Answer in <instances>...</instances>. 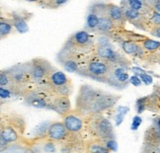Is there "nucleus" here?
Returning a JSON list of instances; mask_svg holds the SVG:
<instances>
[{
    "label": "nucleus",
    "instance_id": "obj_1",
    "mask_svg": "<svg viewBox=\"0 0 160 153\" xmlns=\"http://www.w3.org/2000/svg\"><path fill=\"white\" fill-rule=\"evenodd\" d=\"M121 96L95 88L91 85H82L75 98V111L80 116L100 115L113 108Z\"/></svg>",
    "mask_w": 160,
    "mask_h": 153
},
{
    "label": "nucleus",
    "instance_id": "obj_2",
    "mask_svg": "<svg viewBox=\"0 0 160 153\" xmlns=\"http://www.w3.org/2000/svg\"><path fill=\"white\" fill-rule=\"evenodd\" d=\"M94 48L96 47H94V42L90 34L85 30L78 31L67 39L58 53V58L73 59L82 65L86 62L84 57L93 52Z\"/></svg>",
    "mask_w": 160,
    "mask_h": 153
},
{
    "label": "nucleus",
    "instance_id": "obj_3",
    "mask_svg": "<svg viewBox=\"0 0 160 153\" xmlns=\"http://www.w3.org/2000/svg\"><path fill=\"white\" fill-rule=\"evenodd\" d=\"M26 131V121L21 115L5 114L1 117L0 141L1 149L8 144L18 142L23 137Z\"/></svg>",
    "mask_w": 160,
    "mask_h": 153
},
{
    "label": "nucleus",
    "instance_id": "obj_4",
    "mask_svg": "<svg viewBox=\"0 0 160 153\" xmlns=\"http://www.w3.org/2000/svg\"><path fill=\"white\" fill-rule=\"evenodd\" d=\"M115 65L101 59H92L86 61L79 67L78 74L84 77L94 79L96 81L108 83V79L114 69Z\"/></svg>",
    "mask_w": 160,
    "mask_h": 153
},
{
    "label": "nucleus",
    "instance_id": "obj_5",
    "mask_svg": "<svg viewBox=\"0 0 160 153\" xmlns=\"http://www.w3.org/2000/svg\"><path fill=\"white\" fill-rule=\"evenodd\" d=\"M10 76V89L13 94H21L27 88L31 80H33L31 74L30 62L18 63L7 69Z\"/></svg>",
    "mask_w": 160,
    "mask_h": 153
},
{
    "label": "nucleus",
    "instance_id": "obj_6",
    "mask_svg": "<svg viewBox=\"0 0 160 153\" xmlns=\"http://www.w3.org/2000/svg\"><path fill=\"white\" fill-rule=\"evenodd\" d=\"M45 91L52 93L54 97H68L72 92V82L62 71L52 70L45 80Z\"/></svg>",
    "mask_w": 160,
    "mask_h": 153
},
{
    "label": "nucleus",
    "instance_id": "obj_7",
    "mask_svg": "<svg viewBox=\"0 0 160 153\" xmlns=\"http://www.w3.org/2000/svg\"><path fill=\"white\" fill-rule=\"evenodd\" d=\"M87 127L91 134L101 139H113L114 128L111 121L101 115H92L87 119Z\"/></svg>",
    "mask_w": 160,
    "mask_h": 153
},
{
    "label": "nucleus",
    "instance_id": "obj_8",
    "mask_svg": "<svg viewBox=\"0 0 160 153\" xmlns=\"http://www.w3.org/2000/svg\"><path fill=\"white\" fill-rule=\"evenodd\" d=\"M96 57L104 61L113 64L115 66H128V60L115 51L113 47L109 44V42H100L99 45L95 48Z\"/></svg>",
    "mask_w": 160,
    "mask_h": 153
},
{
    "label": "nucleus",
    "instance_id": "obj_9",
    "mask_svg": "<svg viewBox=\"0 0 160 153\" xmlns=\"http://www.w3.org/2000/svg\"><path fill=\"white\" fill-rule=\"evenodd\" d=\"M29 62L32 78L36 82H44L53 70V67L50 63V61H48L45 58L36 57Z\"/></svg>",
    "mask_w": 160,
    "mask_h": 153
},
{
    "label": "nucleus",
    "instance_id": "obj_10",
    "mask_svg": "<svg viewBox=\"0 0 160 153\" xmlns=\"http://www.w3.org/2000/svg\"><path fill=\"white\" fill-rule=\"evenodd\" d=\"M130 83V76L128 73V67L115 66L108 79V85L114 88L124 89Z\"/></svg>",
    "mask_w": 160,
    "mask_h": 153
},
{
    "label": "nucleus",
    "instance_id": "obj_11",
    "mask_svg": "<svg viewBox=\"0 0 160 153\" xmlns=\"http://www.w3.org/2000/svg\"><path fill=\"white\" fill-rule=\"evenodd\" d=\"M125 11V16L128 22H130L131 24L134 27H137L139 30L142 31H150L151 25L149 23L148 18H146L138 11H135L131 8H122Z\"/></svg>",
    "mask_w": 160,
    "mask_h": 153
},
{
    "label": "nucleus",
    "instance_id": "obj_12",
    "mask_svg": "<svg viewBox=\"0 0 160 153\" xmlns=\"http://www.w3.org/2000/svg\"><path fill=\"white\" fill-rule=\"evenodd\" d=\"M24 100L26 105L38 109H48L50 106V103L47 101L45 95L37 91H28L24 95Z\"/></svg>",
    "mask_w": 160,
    "mask_h": 153
},
{
    "label": "nucleus",
    "instance_id": "obj_13",
    "mask_svg": "<svg viewBox=\"0 0 160 153\" xmlns=\"http://www.w3.org/2000/svg\"><path fill=\"white\" fill-rule=\"evenodd\" d=\"M48 109L52 110V111H55L59 115L62 116V117H64V116H66L67 114L70 113V110H71L69 98L66 97V96L53 97L52 101L50 103Z\"/></svg>",
    "mask_w": 160,
    "mask_h": 153
},
{
    "label": "nucleus",
    "instance_id": "obj_14",
    "mask_svg": "<svg viewBox=\"0 0 160 153\" xmlns=\"http://www.w3.org/2000/svg\"><path fill=\"white\" fill-rule=\"evenodd\" d=\"M67 134H68V131H67L63 122L54 121L51 124L47 136L52 141H61L67 137Z\"/></svg>",
    "mask_w": 160,
    "mask_h": 153
},
{
    "label": "nucleus",
    "instance_id": "obj_15",
    "mask_svg": "<svg viewBox=\"0 0 160 153\" xmlns=\"http://www.w3.org/2000/svg\"><path fill=\"white\" fill-rule=\"evenodd\" d=\"M63 124L68 132L76 133L79 132L83 127V121L80 118L79 114L69 113L63 117Z\"/></svg>",
    "mask_w": 160,
    "mask_h": 153
},
{
    "label": "nucleus",
    "instance_id": "obj_16",
    "mask_svg": "<svg viewBox=\"0 0 160 153\" xmlns=\"http://www.w3.org/2000/svg\"><path fill=\"white\" fill-rule=\"evenodd\" d=\"M107 14L118 27H122L127 22L124 9L114 3H108Z\"/></svg>",
    "mask_w": 160,
    "mask_h": 153
},
{
    "label": "nucleus",
    "instance_id": "obj_17",
    "mask_svg": "<svg viewBox=\"0 0 160 153\" xmlns=\"http://www.w3.org/2000/svg\"><path fill=\"white\" fill-rule=\"evenodd\" d=\"M122 48L127 54L130 56H137L138 57H141L142 56L143 50L141 47L139 42H135L132 41H124L122 42Z\"/></svg>",
    "mask_w": 160,
    "mask_h": 153
},
{
    "label": "nucleus",
    "instance_id": "obj_18",
    "mask_svg": "<svg viewBox=\"0 0 160 153\" xmlns=\"http://www.w3.org/2000/svg\"><path fill=\"white\" fill-rule=\"evenodd\" d=\"M12 20L14 23L15 29L19 32L20 34H25L29 31V26L27 24V18L25 15H23L22 13H13L12 14Z\"/></svg>",
    "mask_w": 160,
    "mask_h": 153
},
{
    "label": "nucleus",
    "instance_id": "obj_19",
    "mask_svg": "<svg viewBox=\"0 0 160 153\" xmlns=\"http://www.w3.org/2000/svg\"><path fill=\"white\" fill-rule=\"evenodd\" d=\"M116 28V24L114 21L108 16V14H104L100 16L99 20V27H98V32L101 33H111Z\"/></svg>",
    "mask_w": 160,
    "mask_h": 153
},
{
    "label": "nucleus",
    "instance_id": "obj_20",
    "mask_svg": "<svg viewBox=\"0 0 160 153\" xmlns=\"http://www.w3.org/2000/svg\"><path fill=\"white\" fill-rule=\"evenodd\" d=\"M99 16L94 12L89 11V13L86 16L85 31H87V32H96L98 30V27H99Z\"/></svg>",
    "mask_w": 160,
    "mask_h": 153
},
{
    "label": "nucleus",
    "instance_id": "obj_21",
    "mask_svg": "<svg viewBox=\"0 0 160 153\" xmlns=\"http://www.w3.org/2000/svg\"><path fill=\"white\" fill-rule=\"evenodd\" d=\"M14 28L15 27L12 18L1 17V20H0V36H1V39H4L9 36Z\"/></svg>",
    "mask_w": 160,
    "mask_h": 153
},
{
    "label": "nucleus",
    "instance_id": "obj_22",
    "mask_svg": "<svg viewBox=\"0 0 160 153\" xmlns=\"http://www.w3.org/2000/svg\"><path fill=\"white\" fill-rule=\"evenodd\" d=\"M141 47H142L143 52L145 53H150V52H154L156 51L160 50V42L151 40L149 38L145 39L141 42H139Z\"/></svg>",
    "mask_w": 160,
    "mask_h": 153
},
{
    "label": "nucleus",
    "instance_id": "obj_23",
    "mask_svg": "<svg viewBox=\"0 0 160 153\" xmlns=\"http://www.w3.org/2000/svg\"><path fill=\"white\" fill-rule=\"evenodd\" d=\"M67 3V1H65V0H50V1H44V2H39L38 4L39 5H42V7L44 8H51V9H57L58 8L59 6L63 5Z\"/></svg>",
    "mask_w": 160,
    "mask_h": 153
},
{
    "label": "nucleus",
    "instance_id": "obj_24",
    "mask_svg": "<svg viewBox=\"0 0 160 153\" xmlns=\"http://www.w3.org/2000/svg\"><path fill=\"white\" fill-rule=\"evenodd\" d=\"M147 103H148V96L141 97L137 100V103H135V110H137L138 114H141L145 111L147 109Z\"/></svg>",
    "mask_w": 160,
    "mask_h": 153
},
{
    "label": "nucleus",
    "instance_id": "obj_25",
    "mask_svg": "<svg viewBox=\"0 0 160 153\" xmlns=\"http://www.w3.org/2000/svg\"><path fill=\"white\" fill-rule=\"evenodd\" d=\"M87 150L89 153H105L107 150L106 146L103 145L101 143H96V142H92L88 145Z\"/></svg>",
    "mask_w": 160,
    "mask_h": 153
},
{
    "label": "nucleus",
    "instance_id": "obj_26",
    "mask_svg": "<svg viewBox=\"0 0 160 153\" xmlns=\"http://www.w3.org/2000/svg\"><path fill=\"white\" fill-rule=\"evenodd\" d=\"M50 126L51 124L50 122H42L40 126H38L36 128H35V136H44L45 134H48V128H50Z\"/></svg>",
    "mask_w": 160,
    "mask_h": 153
},
{
    "label": "nucleus",
    "instance_id": "obj_27",
    "mask_svg": "<svg viewBox=\"0 0 160 153\" xmlns=\"http://www.w3.org/2000/svg\"><path fill=\"white\" fill-rule=\"evenodd\" d=\"M10 86V76L7 69L0 72V87L8 88Z\"/></svg>",
    "mask_w": 160,
    "mask_h": 153
},
{
    "label": "nucleus",
    "instance_id": "obj_28",
    "mask_svg": "<svg viewBox=\"0 0 160 153\" xmlns=\"http://www.w3.org/2000/svg\"><path fill=\"white\" fill-rule=\"evenodd\" d=\"M148 20H149V23L151 25V28L154 27V26L160 25V13H158V12L153 10L151 12L150 16L148 17Z\"/></svg>",
    "mask_w": 160,
    "mask_h": 153
},
{
    "label": "nucleus",
    "instance_id": "obj_29",
    "mask_svg": "<svg viewBox=\"0 0 160 153\" xmlns=\"http://www.w3.org/2000/svg\"><path fill=\"white\" fill-rule=\"evenodd\" d=\"M105 146H106L108 151H117L118 150V143H117V141L114 138L105 140Z\"/></svg>",
    "mask_w": 160,
    "mask_h": 153
},
{
    "label": "nucleus",
    "instance_id": "obj_30",
    "mask_svg": "<svg viewBox=\"0 0 160 153\" xmlns=\"http://www.w3.org/2000/svg\"><path fill=\"white\" fill-rule=\"evenodd\" d=\"M141 122H142V120L139 117L138 115L134 116L133 119H132V126H131V130L132 131H137L138 128L139 127V126L141 125Z\"/></svg>",
    "mask_w": 160,
    "mask_h": 153
},
{
    "label": "nucleus",
    "instance_id": "obj_31",
    "mask_svg": "<svg viewBox=\"0 0 160 153\" xmlns=\"http://www.w3.org/2000/svg\"><path fill=\"white\" fill-rule=\"evenodd\" d=\"M12 95H13V92L8 88H4V87H0V97L1 99H8Z\"/></svg>",
    "mask_w": 160,
    "mask_h": 153
},
{
    "label": "nucleus",
    "instance_id": "obj_32",
    "mask_svg": "<svg viewBox=\"0 0 160 153\" xmlns=\"http://www.w3.org/2000/svg\"><path fill=\"white\" fill-rule=\"evenodd\" d=\"M138 77L140 78L141 82H143L145 85H150V84H152V82H153V78H152V76H150L149 74H147L146 72H145V73H142V74H140Z\"/></svg>",
    "mask_w": 160,
    "mask_h": 153
},
{
    "label": "nucleus",
    "instance_id": "obj_33",
    "mask_svg": "<svg viewBox=\"0 0 160 153\" xmlns=\"http://www.w3.org/2000/svg\"><path fill=\"white\" fill-rule=\"evenodd\" d=\"M130 83L132 85H133V86H135V87H139L142 82H141L140 78L138 75H132V76L130 77Z\"/></svg>",
    "mask_w": 160,
    "mask_h": 153
},
{
    "label": "nucleus",
    "instance_id": "obj_34",
    "mask_svg": "<svg viewBox=\"0 0 160 153\" xmlns=\"http://www.w3.org/2000/svg\"><path fill=\"white\" fill-rule=\"evenodd\" d=\"M44 151L47 152V153H52V152H54L55 151V146L54 144L50 141V142H47L44 146Z\"/></svg>",
    "mask_w": 160,
    "mask_h": 153
},
{
    "label": "nucleus",
    "instance_id": "obj_35",
    "mask_svg": "<svg viewBox=\"0 0 160 153\" xmlns=\"http://www.w3.org/2000/svg\"><path fill=\"white\" fill-rule=\"evenodd\" d=\"M149 33L152 36H154V37H156V38H159L160 39V25L152 27L150 29V31H149Z\"/></svg>",
    "mask_w": 160,
    "mask_h": 153
},
{
    "label": "nucleus",
    "instance_id": "obj_36",
    "mask_svg": "<svg viewBox=\"0 0 160 153\" xmlns=\"http://www.w3.org/2000/svg\"><path fill=\"white\" fill-rule=\"evenodd\" d=\"M128 111H130V108L126 107V106H119L118 108H117V113L121 114L122 116H126L128 113Z\"/></svg>",
    "mask_w": 160,
    "mask_h": 153
},
{
    "label": "nucleus",
    "instance_id": "obj_37",
    "mask_svg": "<svg viewBox=\"0 0 160 153\" xmlns=\"http://www.w3.org/2000/svg\"><path fill=\"white\" fill-rule=\"evenodd\" d=\"M125 120V116H122L121 114H118L117 113V115L115 116V121H116V126H121V124L122 121H124Z\"/></svg>",
    "mask_w": 160,
    "mask_h": 153
},
{
    "label": "nucleus",
    "instance_id": "obj_38",
    "mask_svg": "<svg viewBox=\"0 0 160 153\" xmlns=\"http://www.w3.org/2000/svg\"><path fill=\"white\" fill-rule=\"evenodd\" d=\"M132 71L134 73V75H138V76L142 74V73H145V70H143L142 68H140V67H138V66L132 67Z\"/></svg>",
    "mask_w": 160,
    "mask_h": 153
},
{
    "label": "nucleus",
    "instance_id": "obj_39",
    "mask_svg": "<svg viewBox=\"0 0 160 153\" xmlns=\"http://www.w3.org/2000/svg\"><path fill=\"white\" fill-rule=\"evenodd\" d=\"M154 126L155 127H157L158 130L160 131V117H157V118H155L154 119Z\"/></svg>",
    "mask_w": 160,
    "mask_h": 153
},
{
    "label": "nucleus",
    "instance_id": "obj_40",
    "mask_svg": "<svg viewBox=\"0 0 160 153\" xmlns=\"http://www.w3.org/2000/svg\"><path fill=\"white\" fill-rule=\"evenodd\" d=\"M142 153H150V152H149L148 150H147V149H144V150L142 151Z\"/></svg>",
    "mask_w": 160,
    "mask_h": 153
},
{
    "label": "nucleus",
    "instance_id": "obj_41",
    "mask_svg": "<svg viewBox=\"0 0 160 153\" xmlns=\"http://www.w3.org/2000/svg\"><path fill=\"white\" fill-rule=\"evenodd\" d=\"M105 153H110V152H109V151H106V152H105Z\"/></svg>",
    "mask_w": 160,
    "mask_h": 153
}]
</instances>
